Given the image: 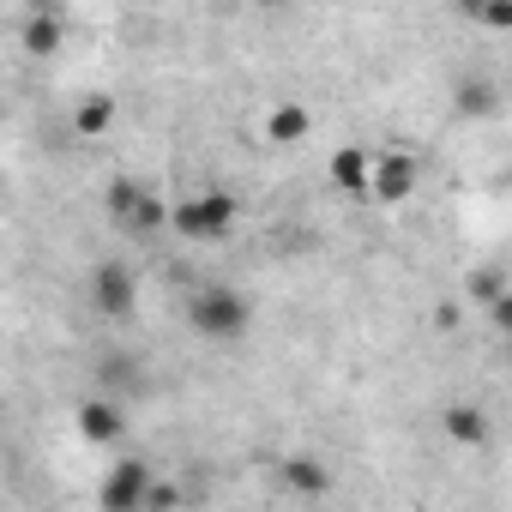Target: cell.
Listing matches in <instances>:
<instances>
[{
	"label": "cell",
	"instance_id": "6da1fadb",
	"mask_svg": "<svg viewBox=\"0 0 512 512\" xmlns=\"http://www.w3.org/2000/svg\"><path fill=\"white\" fill-rule=\"evenodd\" d=\"M235 217H241V205H235L223 187H199V193L175 199V211H169L175 235L193 241V247H217V241H229V235H235Z\"/></svg>",
	"mask_w": 512,
	"mask_h": 512
},
{
	"label": "cell",
	"instance_id": "7a4b0ae2",
	"mask_svg": "<svg viewBox=\"0 0 512 512\" xmlns=\"http://www.w3.org/2000/svg\"><path fill=\"white\" fill-rule=\"evenodd\" d=\"M187 326H193L199 338H211V344H235V338H247V326H253V302H247L241 290H229V284H205V290H193V302H187Z\"/></svg>",
	"mask_w": 512,
	"mask_h": 512
},
{
	"label": "cell",
	"instance_id": "3957f363",
	"mask_svg": "<svg viewBox=\"0 0 512 512\" xmlns=\"http://www.w3.org/2000/svg\"><path fill=\"white\" fill-rule=\"evenodd\" d=\"M103 211H109V223L115 229H127V235H157L163 223H169V205H163V193L157 187H145L139 175H115L109 181V193H103Z\"/></svg>",
	"mask_w": 512,
	"mask_h": 512
},
{
	"label": "cell",
	"instance_id": "277c9868",
	"mask_svg": "<svg viewBox=\"0 0 512 512\" xmlns=\"http://www.w3.org/2000/svg\"><path fill=\"white\" fill-rule=\"evenodd\" d=\"M91 302H97L103 320H133V308H139V272L127 260H103L91 272Z\"/></svg>",
	"mask_w": 512,
	"mask_h": 512
},
{
	"label": "cell",
	"instance_id": "5b68a950",
	"mask_svg": "<svg viewBox=\"0 0 512 512\" xmlns=\"http://www.w3.org/2000/svg\"><path fill=\"white\" fill-rule=\"evenodd\" d=\"M416 181H422V163H416L410 151H380V157L368 163V199H380V205L416 199Z\"/></svg>",
	"mask_w": 512,
	"mask_h": 512
},
{
	"label": "cell",
	"instance_id": "8992f818",
	"mask_svg": "<svg viewBox=\"0 0 512 512\" xmlns=\"http://www.w3.org/2000/svg\"><path fill=\"white\" fill-rule=\"evenodd\" d=\"M145 488H151V464H145V458H127V464H115V470L103 476L97 506H103V512H139V506H145Z\"/></svg>",
	"mask_w": 512,
	"mask_h": 512
},
{
	"label": "cell",
	"instance_id": "52a82bcc",
	"mask_svg": "<svg viewBox=\"0 0 512 512\" xmlns=\"http://www.w3.org/2000/svg\"><path fill=\"white\" fill-rule=\"evenodd\" d=\"M127 434V410L115 398H85L79 404V440L85 446H115Z\"/></svg>",
	"mask_w": 512,
	"mask_h": 512
},
{
	"label": "cell",
	"instance_id": "ba28073f",
	"mask_svg": "<svg viewBox=\"0 0 512 512\" xmlns=\"http://www.w3.org/2000/svg\"><path fill=\"white\" fill-rule=\"evenodd\" d=\"M19 43H25V55L31 61H49V55H61V43H67V25H61V13H31L25 19V31H19Z\"/></svg>",
	"mask_w": 512,
	"mask_h": 512
},
{
	"label": "cell",
	"instance_id": "9c48e42d",
	"mask_svg": "<svg viewBox=\"0 0 512 512\" xmlns=\"http://www.w3.org/2000/svg\"><path fill=\"white\" fill-rule=\"evenodd\" d=\"M115 121H121V103H115L109 91H91V97L73 103V127H79V139H103V133H115Z\"/></svg>",
	"mask_w": 512,
	"mask_h": 512
},
{
	"label": "cell",
	"instance_id": "30bf717a",
	"mask_svg": "<svg viewBox=\"0 0 512 512\" xmlns=\"http://www.w3.org/2000/svg\"><path fill=\"white\" fill-rule=\"evenodd\" d=\"M452 109H458L464 121H488V115L500 109V91H494V79H482V73H464V79H458V91H452Z\"/></svg>",
	"mask_w": 512,
	"mask_h": 512
},
{
	"label": "cell",
	"instance_id": "8fae6325",
	"mask_svg": "<svg viewBox=\"0 0 512 512\" xmlns=\"http://www.w3.org/2000/svg\"><path fill=\"white\" fill-rule=\"evenodd\" d=\"M308 133H314L308 103H272V109H266V139H272V145H302Z\"/></svg>",
	"mask_w": 512,
	"mask_h": 512
},
{
	"label": "cell",
	"instance_id": "7c38bea8",
	"mask_svg": "<svg viewBox=\"0 0 512 512\" xmlns=\"http://www.w3.org/2000/svg\"><path fill=\"white\" fill-rule=\"evenodd\" d=\"M368 163H374V157H368L362 145H338L332 163H326V175H332L338 193H356V199H362V193H368Z\"/></svg>",
	"mask_w": 512,
	"mask_h": 512
},
{
	"label": "cell",
	"instance_id": "4fadbf2b",
	"mask_svg": "<svg viewBox=\"0 0 512 512\" xmlns=\"http://www.w3.org/2000/svg\"><path fill=\"white\" fill-rule=\"evenodd\" d=\"M278 476H284V488H290V494H308V500L332 494V470H326L320 458H284V464H278Z\"/></svg>",
	"mask_w": 512,
	"mask_h": 512
},
{
	"label": "cell",
	"instance_id": "5bb4252c",
	"mask_svg": "<svg viewBox=\"0 0 512 512\" xmlns=\"http://www.w3.org/2000/svg\"><path fill=\"white\" fill-rule=\"evenodd\" d=\"M440 428H446V440H452V446H470V452H476V446H488V416H482L476 404H452V410L440 416Z\"/></svg>",
	"mask_w": 512,
	"mask_h": 512
},
{
	"label": "cell",
	"instance_id": "9a60e30c",
	"mask_svg": "<svg viewBox=\"0 0 512 512\" xmlns=\"http://www.w3.org/2000/svg\"><path fill=\"white\" fill-rule=\"evenodd\" d=\"M476 25H482V31H506V25H512V0H482Z\"/></svg>",
	"mask_w": 512,
	"mask_h": 512
},
{
	"label": "cell",
	"instance_id": "2e32d148",
	"mask_svg": "<svg viewBox=\"0 0 512 512\" xmlns=\"http://www.w3.org/2000/svg\"><path fill=\"white\" fill-rule=\"evenodd\" d=\"M500 290H506V278H500L494 266H482V272H476V284H470V296H476V302H494Z\"/></svg>",
	"mask_w": 512,
	"mask_h": 512
},
{
	"label": "cell",
	"instance_id": "e0dca14e",
	"mask_svg": "<svg viewBox=\"0 0 512 512\" xmlns=\"http://www.w3.org/2000/svg\"><path fill=\"white\" fill-rule=\"evenodd\" d=\"M482 308H488V326H494V332H506V326H512V296H506V290H500L494 302H482Z\"/></svg>",
	"mask_w": 512,
	"mask_h": 512
},
{
	"label": "cell",
	"instance_id": "ac0fdd59",
	"mask_svg": "<svg viewBox=\"0 0 512 512\" xmlns=\"http://www.w3.org/2000/svg\"><path fill=\"white\" fill-rule=\"evenodd\" d=\"M452 7H458L464 19H476V13H482V0H452Z\"/></svg>",
	"mask_w": 512,
	"mask_h": 512
}]
</instances>
